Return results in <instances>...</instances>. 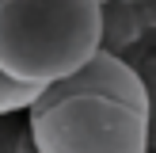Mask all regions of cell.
I'll return each instance as SVG.
<instances>
[{
    "instance_id": "1",
    "label": "cell",
    "mask_w": 156,
    "mask_h": 153,
    "mask_svg": "<svg viewBox=\"0 0 156 153\" xmlns=\"http://www.w3.org/2000/svg\"><path fill=\"white\" fill-rule=\"evenodd\" d=\"M103 0H0V73L19 84L69 76L99 50Z\"/></svg>"
},
{
    "instance_id": "2",
    "label": "cell",
    "mask_w": 156,
    "mask_h": 153,
    "mask_svg": "<svg viewBox=\"0 0 156 153\" xmlns=\"http://www.w3.org/2000/svg\"><path fill=\"white\" fill-rule=\"evenodd\" d=\"M34 153H152L145 111L103 92H69L27 107Z\"/></svg>"
},
{
    "instance_id": "3",
    "label": "cell",
    "mask_w": 156,
    "mask_h": 153,
    "mask_svg": "<svg viewBox=\"0 0 156 153\" xmlns=\"http://www.w3.org/2000/svg\"><path fill=\"white\" fill-rule=\"evenodd\" d=\"M145 35L149 31L141 23L137 0H103V8H99V50L107 54L133 50Z\"/></svg>"
},
{
    "instance_id": "4",
    "label": "cell",
    "mask_w": 156,
    "mask_h": 153,
    "mask_svg": "<svg viewBox=\"0 0 156 153\" xmlns=\"http://www.w3.org/2000/svg\"><path fill=\"white\" fill-rule=\"evenodd\" d=\"M38 84H19V80H8L0 73V115H15V111H27L30 103L38 99Z\"/></svg>"
},
{
    "instance_id": "5",
    "label": "cell",
    "mask_w": 156,
    "mask_h": 153,
    "mask_svg": "<svg viewBox=\"0 0 156 153\" xmlns=\"http://www.w3.org/2000/svg\"><path fill=\"white\" fill-rule=\"evenodd\" d=\"M145 84V130H149V149H156V54L137 65Z\"/></svg>"
},
{
    "instance_id": "6",
    "label": "cell",
    "mask_w": 156,
    "mask_h": 153,
    "mask_svg": "<svg viewBox=\"0 0 156 153\" xmlns=\"http://www.w3.org/2000/svg\"><path fill=\"white\" fill-rule=\"evenodd\" d=\"M137 8H141V23H145V31H156V0H137Z\"/></svg>"
},
{
    "instance_id": "7",
    "label": "cell",
    "mask_w": 156,
    "mask_h": 153,
    "mask_svg": "<svg viewBox=\"0 0 156 153\" xmlns=\"http://www.w3.org/2000/svg\"><path fill=\"white\" fill-rule=\"evenodd\" d=\"M15 153H34V145H30V142H27V134H23V138H19V142H15Z\"/></svg>"
}]
</instances>
